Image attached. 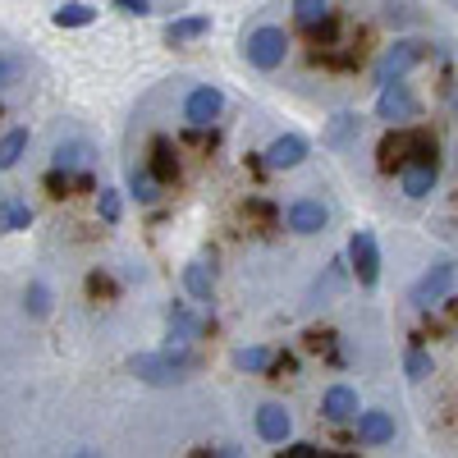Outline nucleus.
<instances>
[{
    "label": "nucleus",
    "instance_id": "30",
    "mask_svg": "<svg viewBox=\"0 0 458 458\" xmlns=\"http://www.w3.org/2000/svg\"><path fill=\"white\" fill-rule=\"evenodd\" d=\"M234 367L239 371H266V367H271V349H239Z\"/></svg>",
    "mask_w": 458,
    "mask_h": 458
},
{
    "label": "nucleus",
    "instance_id": "31",
    "mask_svg": "<svg viewBox=\"0 0 458 458\" xmlns=\"http://www.w3.org/2000/svg\"><path fill=\"white\" fill-rule=\"evenodd\" d=\"M308 32H312V47H335V42H339V19H335V14H326V19H321V23H312Z\"/></svg>",
    "mask_w": 458,
    "mask_h": 458
},
{
    "label": "nucleus",
    "instance_id": "18",
    "mask_svg": "<svg viewBox=\"0 0 458 458\" xmlns=\"http://www.w3.org/2000/svg\"><path fill=\"white\" fill-rule=\"evenodd\" d=\"M403 161H408V133H386L380 138V151H376V165L386 174H394Z\"/></svg>",
    "mask_w": 458,
    "mask_h": 458
},
{
    "label": "nucleus",
    "instance_id": "16",
    "mask_svg": "<svg viewBox=\"0 0 458 458\" xmlns=\"http://www.w3.org/2000/svg\"><path fill=\"white\" fill-rule=\"evenodd\" d=\"M207 32H211V19L207 14H188V19H174L165 28V42L170 47H183V42H198V37H207Z\"/></svg>",
    "mask_w": 458,
    "mask_h": 458
},
{
    "label": "nucleus",
    "instance_id": "5",
    "mask_svg": "<svg viewBox=\"0 0 458 458\" xmlns=\"http://www.w3.org/2000/svg\"><path fill=\"white\" fill-rule=\"evenodd\" d=\"M349 261H353L358 284H362V289H376V280H380V248H376V234H371V229H358V234H353Z\"/></svg>",
    "mask_w": 458,
    "mask_h": 458
},
{
    "label": "nucleus",
    "instance_id": "37",
    "mask_svg": "<svg viewBox=\"0 0 458 458\" xmlns=\"http://www.w3.org/2000/svg\"><path fill=\"white\" fill-rule=\"evenodd\" d=\"M284 454H289V458H317L321 445H312V440H293V445H284Z\"/></svg>",
    "mask_w": 458,
    "mask_h": 458
},
{
    "label": "nucleus",
    "instance_id": "26",
    "mask_svg": "<svg viewBox=\"0 0 458 458\" xmlns=\"http://www.w3.org/2000/svg\"><path fill=\"white\" fill-rule=\"evenodd\" d=\"M326 14H330V0H293V19H298L302 28L321 23Z\"/></svg>",
    "mask_w": 458,
    "mask_h": 458
},
{
    "label": "nucleus",
    "instance_id": "4",
    "mask_svg": "<svg viewBox=\"0 0 458 458\" xmlns=\"http://www.w3.org/2000/svg\"><path fill=\"white\" fill-rule=\"evenodd\" d=\"M454 280H458V266H454V261H436V266H431V271H427L422 280H417V284H412V293H408V302H412V308H417V312H431V308H436V302H440V298H445V293L454 289Z\"/></svg>",
    "mask_w": 458,
    "mask_h": 458
},
{
    "label": "nucleus",
    "instance_id": "33",
    "mask_svg": "<svg viewBox=\"0 0 458 458\" xmlns=\"http://www.w3.org/2000/svg\"><path fill=\"white\" fill-rule=\"evenodd\" d=\"M42 183H47V193H51V198H69V188H73V174H69V170H51V174H47Z\"/></svg>",
    "mask_w": 458,
    "mask_h": 458
},
{
    "label": "nucleus",
    "instance_id": "12",
    "mask_svg": "<svg viewBox=\"0 0 458 458\" xmlns=\"http://www.w3.org/2000/svg\"><path fill=\"white\" fill-rule=\"evenodd\" d=\"M358 440L362 445H390L394 440V417L380 412V408H371V412L358 408Z\"/></svg>",
    "mask_w": 458,
    "mask_h": 458
},
{
    "label": "nucleus",
    "instance_id": "39",
    "mask_svg": "<svg viewBox=\"0 0 458 458\" xmlns=\"http://www.w3.org/2000/svg\"><path fill=\"white\" fill-rule=\"evenodd\" d=\"M454 106H458V92H454Z\"/></svg>",
    "mask_w": 458,
    "mask_h": 458
},
{
    "label": "nucleus",
    "instance_id": "34",
    "mask_svg": "<svg viewBox=\"0 0 458 458\" xmlns=\"http://www.w3.org/2000/svg\"><path fill=\"white\" fill-rule=\"evenodd\" d=\"M293 371H298V358H293V353H280V358L271 353V367H266V376H271V380H284V376H293Z\"/></svg>",
    "mask_w": 458,
    "mask_h": 458
},
{
    "label": "nucleus",
    "instance_id": "20",
    "mask_svg": "<svg viewBox=\"0 0 458 458\" xmlns=\"http://www.w3.org/2000/svg\"><path fill=\"white\" fill-rule=\"evenodd\" d=\"M28 225H32L28 202H19V198H0V234H19V229H28Z\"/></svg>",
    "mask_w": 458,
    "mask_h": 458
},
{
    "label": "nucleus",
    "instance_id": "35",
    "mask_svg": "<svg viewBox=\"0 0 458 458\" xmlns=\"http://www.w3.org/2000/svg\"><path fill=\"white\" fill-rule=\"evenodd\" d=\"M88 293H92V298H114V280H110L106 271H92V276H88Z\"/></svg>",
    "mask_w": 458,
    "mask_h": 458
},
{
    "label": "nucleus",
    "instance_id": "17",
    "mask_svg": "<svg viewBox=\"0 0 458 458\" xmlns=\"http://www.w3.org/2000/svg\"><path fill=\"white\" fill-rule=\"evenodd\" d=\"M198 335H202V321L188 312L183 302H174V308H170V339H174L170 349H183V344H188V339H198Z\"/></svg>",
    "mask_w": 458,
    "mask_h": 458
},
{
    "label": "nucleus",
    "instance_id": "14",
    "mask_svg": "<svg viewBox=\"0 0 458 458\" xmlns=\"http://www.w3.org/2000/svg\"><path fill=\"white\" fill-rule=\"evenodd\" d=\"M151 174H157L161 183L179 179V147L170 138H151Z\"/></svg>",
    "mask_w": 458,
    "mask_h": 458
},
{
    "label": "nucleus",
    "instance_id": "32",
    "mask_svg": "<svg viewBox=\"0 0 458 458\" xmlns=\"http://www.w3.org/2000/svg\"><path fill=\"white\" fill-rule=\"evenodd\" d=\"M302 344H308L312 353H330L335 358V330H308V335H302Z\"/></svg>",
    "mask_w": 458,
    "mask_h": 458
},
{
    "label": "nucleus",
    "instance_id": "19",
    "mask_svg": "<svg viewBox=\"0 0 458 458\" xmlns=\"http://www.w3.org/2000/svg\"><path fill=\"white\" fill-rule=\"evenodd\" d=\"M183 289L193 293L198 302H211V289H216V271H211L207 261H193V266H188V271H183Z\"/></svg>",
    "mask_w": 458,
    "mask_h": 458
},
{
    "label": "nucleus",
    "instance_id": "29",
    "mask_svg": "<svg viewBox=\"0 0 458 458\" xmlns=\"http://www.w3.org/2000/svg\"><path fill=\"white\" fill-rule=\"evenodd\" d=\"M23 308H28V317H47V312H51V289H47V284H28Z\"/></svg>",
    "mask_w": 458,
    "mask_h": 458
},
{
    "label": "nucleus",
    "instance_id": "1",
    "mask_svg": "<svg viewBox=\"0 0 458 458\" xmlns=\"http://www.w3.org/2000/svg\"><path fill=\"white\" fill-rule=\"evenodd\" d=\"M133 371H138V380H147V386H179V380H188V376L198 371V358H188L183 349L138 353L133 358Z\"/></svg>",
    "mask_w": 458,
    "mask_h": 458
},
{
    "label": "nucleus",
    "instance_id": "28",
    "mask_svg": "<svg viewBox=\"0 0 458 458\" xmlns=\"http://www.w3.org/2000/svg\"><path fill=\"white\" fill-rule=\"evenodd\" d=\"M97 211H101V220H106V225H120V216H124L120 193H114V188H101V193H97Z\"/></svg>",
    "mask_w": 458,
    "mask_h": 458
},
{
    "label": "nucleus",
    "instance_id": "10",
    "mask_svg": "<svg viewBox=\"0 0 458 458\" xmlns=\"http://www.w3.org/2000/svg\"><path fill=\"white\" fill-rule=\"evenodd\" d=\"M289 431H293V417L284 412V403H261L257 408V436L266 445H284Z\"/></svg>",
    "mask_w": 458,
    "mask_h": 458
},
{
    "label": "nucleus",
    "instance_id": "7",
    "mask_svg": "<svg viewBox=\"0 0 458 458\" xmlns=\"http://www.w3.org/2000/svg\"><path fill=\"white\" fill-rule=\"evenodd\" d=\"M220 110H225V97L216 88H193L183 101V120L188 124H198V129H211L220 120Z\"/></svg>",
    "mask_w": 458,
    "mask_h": 458
},
{
    "label": "nucleus",
    "instance_id": "9",
    "mask_svg": "<svg viewBox=\"0 0 458 458\" xmlns=\"http://www.w3.org/2000/svg\"><path fill=\"white\" fill-rule=\"evenodd\" d=\"M261 157H266V170H293V165L308 161V138L284 133V138H276L271 147H266Z\"/></svg>",
    "mask_w": 458,
    "mask_h": 458
},
{
    "label": "nucleus",
    "instance_id": "25",
    "mask_svg": "<svg viewBox=\"0 0 458 458\" xmlns=\"http://www.w3.org/2000/svg\"><path fill=\"white\" fill-rule=\"evenodd\" d=\"M353 133H358V114L353 110H339L335 120H330V129H326V147H344Z\"/></svg>",
    "mask_w": 458,
    "mask_h": 458
},
{
    "label": "nucleus",
    "instance_id": "36",
    "mask_svg": "<svg viewBox=\"0 0 458 458\" xmlns=\"http://www.w3.org/2000/svg\"><path fill=\"white\" fill-rule=\"evenodd\" d=\"M114 10L129 19H142V14H151V0H114Z\"/></svg>",
    "mask_w": 458,
    "mask_h": 458
},
{
    "label": "nucleus",
    "instance_id": "3",
    "mask_svg": "<svg viewBox=\"0 0 458 458\" xmlns=\"http://www.w3.org/2000/svg\"><path fill=\"white\" fill-rule=\"evenodd\" d=\"M243 51H248V60H252L261 73H271V69H280L284 55H289V37H284V28H257V32H248Z\"/></svg>",
    "mask_w": 458,
    "mask_h": 458
},
{
    "label": "nucleus",
    "instance_id": "13",
    "mask_svg": "<svg viewBox=\"0 0 458 458\" xmlns=\"http://www.w3.org/2000/svg\"><path fill=\"white\" fill-rule=\"evenodd\" d=\"M436 174H440V165H427V161H403L399 165V183H403L408 198H427L436 188Z\"/></svg>",
    "mask_w": 458,
    "mask_h": 458
},
{
    "label": "nucleus",
    "instance_id": "2",
    "mask_svg": "<svg viewBox=\"0 0 458 458\" xmlns=\"http://www.w3.org/2000/svg\"><path fill=\"white\" fill-rule=\"evenodd\" d=\"M427 55H431L427 42H417V37H403V42L386 47V55L376 60V83H394V79H403V73L417 69Z\"/></svg>",
    "mask_w": 458,
    "mask_h": 458
},
{
    "label": "nucleus",
    "instance_id": "11",
    "mask_svg": "<svg viewBox=\"0 0 458 458\" xmlns=\"http://www.w3.org/2000/svg\"><path fill=\"white\" fill-rule=\"evenodd\" d=\"M321 417H326V422H335V427L353 422V417H358V394L349 386H330L326 399H321Z\"/></svg>",
    "mask_w": 458,
    "mask_h": 458
},
{
    "label": "nucleus",
    "instance_id": "24",
    "mask_svg": "<svg viewBox=\"0 0 458 458\" xmlns=\"http://www.w3.org/2000/svg\"><path fill=\"white\" fill-rule=\"evenodd\" d=\"M129 193L138 202H157L161 198V179L151 174V170H129Z\"/></svg>",
    "mask_w": 458,
    "mask_h": 458
},
{
    "label": "nucleus",
    "instance_id": "6",
    "mask_svg": "<svg viewBox=\"0 0 458 458\" xmlns=\"http://www.w3.org/2000/svg\"><path fill=\"white\" fill-rule=\"evenodd\" d=\"M376 114L390 124H403V120H417V97L394 79V83H380V97H376Z\"/></svg>",
    "mask_w": 458,
    "mask_h": 458
},
{
    "label": "nucleus",
    "instance_id": "27",
    "mask_svg": "<svg viewBox=\"0 0 458 458\" xmlns=\"http://www.w3.org/2000/svg\"><path fill=\"white\" fill-rule=\"evenodd\" d=\"M403 371H408V380H427V376H431V353L422 349V344H412V349H408Z\"/></svg>",
    "mask_w": 458,
    "mask_h": 458
},
{
    "label": "nucleus",
    "instance_id": "23",
    "mask_svg": "<svg viewBox=\"0 0 458 458\" xmlns=\"http://www.w3.org/2000/svg\"><path fill=\"white\" fill-rule=\"evenodd\" d=\"M23 151H28V129H10L0 138V170H14L23 161Z\"/></svg>",
    "mask_w": 458,
    "mask_h": 458
},
{
    "label": "nucleus",
    "instance_id": "22",
    "mask_svg": "<svg viewBox=\"0 0 458 458\" xmlns=\"http://www.w3.org/2000/svg\"><path fill=\"white\" fill-rule=\"evenodd\" d=\"M97 19V10L92 5H83V0H69V5H60L55 14H51V23L55 28H88Z\"/></svg>",
    "mask_w": 458,
    "mask_h": 458
},
{
    "label": "nucleus",
    "instance_id": "38",
    "mask_svg": "<svg viewBox=\"0 0 458 458\" xmlns=\"http://www.w3.org/2000/svg\"><path fill=\"white\" fill-rule=\"evenodd\" d=\"M19 69H23V64H19L14 55H0V83H14V79H19Z\"/></svg>",
    "mask_w": 458,
    "mask_h": 458
},
{
    "label": "nucleus",
    "instance_id": "8",
    "mask_svg": "<svg viewBox=\"0 0 458 458\" xmlns=\"http://www.w3.org/2000/svg\"><path fill=\"white\" fill-rule=\"evenodd\" d=\"M284 220H289L293 234H321V229L330 225V211H326L317 198H298V202H289Z\"/></svg>",
    "mask_w": 458,
    "mask_h": 458
},
{
    "label": "nucleus",
    "instance_id": "15",
    "mask_svg": "<svg viewBox=\"0 0 458 458\" xmlns=\"http://www.w3.org/2000/svg\"><path fill=\"white\" fill-rule=\"evenodd\" d=\"M92 157H97V147L92 142H83V138H73V142H60L55 147V170H88L92 165Z\"/></svg>",
    "mask_w": 458,
    "mask_h": 458
},
{
    "label": "nucleus",
    "instance_id": "21",
    "mask_svg": "<svg viewBox=\"0 0 458 458\" xmlns=\"http://www.w3.org/2000/svg\"><path fill=\"white\" fill-rule=\"evenodd\" d=\"M312 60H317V64H326V69H358L362 51H358V47H339V42H335V47H317V51H312Z\"/></svg>",
    "mask_w": 458,
    "mask_h": 458
}]
</instances>
